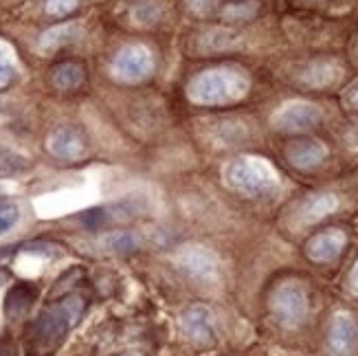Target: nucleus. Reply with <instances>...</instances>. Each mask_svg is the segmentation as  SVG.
<instances>
[{
  "instance_id": "obj_19",
  "label": "nucleus",
  "mask_w": 358,
  "mask_h": 356,
  "mask_svg": "<svg viewBox=\"0 0 358 356\" xmlns=\"http://www.w3.org/2000/svg\"><path fill=\"white\" fill-rule=\"evenodd\" d=\"M101 244L106 251L123 255V253L136 251L138 246H141V240H138V236L132 234V231H110L108 236H103Z\"/></svg>"
},
{
  "instance_id": "obj_26",
  "label": "nucleus",
  "mask_w": 358,
  "mask_h": 356,
  "mask_svg": "<svg viewBox=\"0 0 358 356\" xmlns=\"http://www.w3.org/2000/svg\"><path fill=\"white\" fill-rule=\"evenodd\" d=\"M187 5L196 13H207L213 7V0H187Z\"/></svg>"
},
{
  "instance_id": "obj_3",
  "label": "nucleus",
  "mask_w": 358,
  "mask_h": 356,
  "mask_svg": "<svg viewBox=\"0 0 358 356\" xmlns=\"http://www.w3.org/2000/svg\"><path fill=\"white\" fill-rule=\"evenodd\" d=\"M224 176L233 190L246 196H266L277 190L275 169L262 159L240 157L231 161L224 169Z\"/></svg>"
},
{
  "instance_id": "obj_13",
  "label": "nucleus",
  "mask_w": 358,
  "mask_h": 356,
  "mask_svg": "<svg viewBox=\"0 0 358 356\" xmlns=\"http://www.w3.org/2000/svg\"><path fill=\"white\" fill-rule=\"evenodd\" d=\"M325 157H328V148L321 141H313V138H306V141H294L286 148V159L290 161L292 167L297 169H315L319 167Z\"/></svg>"
},
{
  "instance_id": "obj_32",
  "label": "nucleus",
  "mask_w": 358,
  "mask_h": 356,
  "mask_svg": "<svg viewBox=\"0 0 358 356\" xmlns=\"http://www.w3.org/2000/svg\"><path fill=\"white\" fill-rule=\"evenodd\" d=\"M123 356H141V354H136V352H128V354H123Z\"/></svg>"
},
{
  "instance_id": "obj_29",
  "label": "nucleus",
  "mask_w": 358,
  "mask_h": 356,
  "mask_svg": "<svg viewBox=\"0 0 358 356\" xmlns=\"http://www.w3.org/2000/svg\"><path fill=\"white\" fill-rule=\"evenodd\" d=\"M350 286H352L354 292H358V262H356L354 269H352V273H350Z\"/></svg>"
},
{
  "instance_id": "obj_18",
  "label": "nucleus",
  "mask_w": 358,
  "mask_h": 356,
  "mask_svg": "<svg viewBox=\"0 0 358 356\" xmlns=\"http://www.w3.org/2000/svg\"><path fill=\"white\" fill-rule=\"evenodd\" d=\"M77 36H80V27L75 24H59L49 31H44L40 38V49L42 51H55L59 46L71 44Z\"/></svg>"
},
{
  "instance_id": "obj_27",
  "label": "nucleus",
  "mask_w": 358,
  "mask_h": 356,
  "mask_svg": "<svg viewBox=\"0 0 358 356\" xmlns=\"http://www.w3.org/2000/svg\"><path fill=\"white\" fill-rule=\"evenodd\" d=\"M0 356H18V350H15L13 341H9V339H0Z\"/></svg>"
},
{
  "instance_id": "obj_25",
  "label": "nucleus",
  "mask_w": 358,
  "mask_h": 356,
  "mask_svg": "<svg viewBox=\"0 0 358 356\" xmlns=\"http://www.w3.org/2000/svg\"><path fill=\"white\" fill-rule=\"evenodd\" d=\"M80 0H46V13H51V15H69Z\"/></svg>"
},
{
  "instance_id": "obj_17",
  "label": "nucleus",
  "mask_w": 358,
  "mask_h": 356,
  "mask_svg": "<svg viewBox=\"0 0 358 356\" xmlns=\"http://www.w3.org/2000/svg\"><path fill=\"white\" fill-rule=\"evenodd\" d=\"M86 71L77 62H62L51 71V84L57 90H75L84 84Z\"/></svg>"
},
{
  "instance_id": "obj_10",
  "label": "nucleus",
  "mask_w": 358,
  "mask_h": 356,
  "mask_svg": "<svg viewBox=\"0 0 358 356\" xmlns=\"http://www.w3.org/2000/svg\"><path fill=\"white\" fill-rule=\"evenodd\" d=\"M358 348V323L350 313H336L328 328V350L332 356H352Z\"/></svg>"
},
{
  "instance_id": "obj_6",
  "label": "nucleus",
  "mask_w": 358,
  "mask_h": 356,
  "mask_svg": "<svg viewBox=\"0 0 358 356\" xmlns=\"http://www.w3.org/2000/svg\"><path fill=\"white\" fill-rule=\"evenodd\" d=\"M154 71V59L152 53L141 44H130L126 49H121L117 57L113 59V73L121 82L136 84L143 82Z\"/></svg>"
},
{
  "instance_id": "obj_12",
  "label": "nucleus",
  "mask_w": 358,
  "mask_h": 356,
  "mask_svg": "<svg viewBox=\"0 0 358 356\" xmlns=\"http://www.w3.org/2000/svg\"><path fill=\"white\" fill-rule=\"evenodd\" d=\"M343 77V69L334 59H317L299 71V84L308 88H330Z\"/></svg>"
},
{
  "instance_id": "obj_15",
  "label": "nucleus",
  "mask_w": 358,
  "mask_h": 356,
  "mask_svg": "<svg viewBox=\"0 0 358 356\" xmlns=\"http://www.w3.org/2000/svg\"><path fill=\"white\" fill-rule=\"evenodd\" d=\"M38 297V290L36 286L31 284H15L9 292H7V299H5V315L11 321H20L22 317H27V313L31 311Z\"/></svg>"
},
{
  "instance_id": "obj_23",
  "label": "nucleus",
  "mask_w": 358,
  "mask_h": 356,
  "mask_svg": "<svg viewBox=\"0 0 358 356\" xmlns=\"http://www.w3.org/2000/svg\"><path fill=\"white\" fill-rule=\"evenodd\" d=\"M132 15L136 18V22L150 24V22H157L161 18V7L157 3H143L141 7H136L132 11Z\"/></svg>"
},
{
  "instance_id": "obj_30",
  "label": "nucleus",
  "mask_w": 358,
  "mask_h": 356,
  "mask_svg": "<svg viewBox=\"0 0 358 356\" xmlns=\"http://www.w3.org/2000/svg\"><path fill=\"white\" fill-rule=\"evenodd\" d=\"M9 277H11V273H9L7 269H3V266H0V286H3V284H7V282H9Z\"/></svg>"
},
{
  "instance_id": "obj_21",
  "label": "nucleus",
  "mask_w": 358,
  "mask_h": 356,
  "mask_svg": "<svg viewBox=\"0 0 358 356\" xmlns=\"http://www.w3.org/2000/svg\"><path fill=\"white\" fill-rule=\"evenodd\" d=\"M259 11V5L255 0H244V3H233L222 9V15L227 20H251Z\"/></svg>"
},
{
  "instance_id": "obj_20",
  "label": "nucleus",
  "mask_w": 358,
  "mask_h": 356,
  "mask_svg": "<svg viewBox=\"0 0 358 356\" xmlns=\"http://www.w3.org/2000/svg\"><path fill=\"white\" fill-rule=\"evenodd\" d=\"M29 169V161L18 152L0 148V178H15Z\"/></svg>"
},
{
  "instance_id": "obj_11",
  "label": "nucleus",
  "mask_w": 358,
  "mask_h": 356,
  "mask_svg": "<svg viewBox=\"0 0 358 356\" xmlns=\"http://www.w3.org/2000/svg\"><path fill=\"white\" fill-rule=\"evenodd\" d=\"M348 244V236L341 229H328L323 234H317L315 238H310L306 244V255L317 262V264H328L334 262L341 253H343Z\"/></svg>"
},
{
  "instance_id": "obj_31",
  "label": "nucleus",
  "mask_w": 358,
  "mask_h": 356,
  "mask_svg": "<svg viewBox=\"0 0 358 356\" xmlns=\"http://www.w3.org/2000/svg\"><path fill=\"white\" fill-rule=\"evenodd\" d=\"M352 104H354V106H358V90L352 95Z\"/></svg>"
},
{
  "instance_id": "obj_14",
  "label": "nucleus",
  "mask_w": 358,
  "mask_h": 356,
  "mask_svg": "<svg viewBox=\"0 0 358 356\" xmlns=\"http://www.w3.org/2000/svg\"><path fill=\"white\" fill-rule=\"evenodd\" d=\"M336 209H338V196L336 194H330V192L315 194L299 207V220H301V225H313V222L328 218V215L334 213Z\"/></svg>"
},
{
  "instance_id": "obj_8",
  "label": "nucleus",
  "mask_w": 358,
  "mask_h": 356,
  "mask_svg": "<svg viewBox=\"0 0 358 356\" xmlns=\"http://www.w3.org/2000/svg\"><path fill=\"white\" fill-rule=\"evenodd\" d=\"M185 336L196 346H211L215 341V315L209 306H187L180 315Z\"/></svg>"
},
{
  "instance_id": "obj_9",
  "label": "nucleus",
  "mask_w": 358,
  "mask_h": 356,
  "mask_svg": "<svg viewBox=\"0 0 358 356\" xmlns=\"http://www.w3.org/2000/svg\"><path fill=\"white\" fill-rule=\"evenodd\" d=\"M46 148H49V152L59 161H77L86 154L88 143L80 128L59 126L49 134V138H46Z\"/></svg>"
},
{
  "instance_id": "obj_22",
  "label": "nucleus",
  "mask_w": 358,
  "mask_h": 356,
  "mask_svg": "<svg viewBox=\"0 0 358 356\" xmlns=\"http://www.w3.org/2000/svg\"><path fill=\"white\" fill-rule=\"evenodd\" d=\"M20 220V209L13 203H5L0 205V236L7 234L11 227H15V222Z\"/></svg>"
},
{
  "instance_id": "obj_16",
  "label": "nucleus",
  "mask_w": 358,
  "mask_h": 356,
  "mask_svg": "<svg viewBox=\"0 0 358 356\" xmlns=\"http://www.w3.org/2000/svg\"><path fill=\"white\" fill-rule=\"evenodd\" d=\"M242 42V36L238 31H231V29H222V27H215L209 29L205 34L200 36V49L202 51H231V49H238Z\"/></svg>"
},
{
  "instance_id": "obj_4",
  "label": "nucleus",
  "mask_w": 358,
  "mask_h": 356,
  "mask_svg": "<svg viewBox=\"0 0 358 356\" xmlns=\"http://www.w3.org/2000/svg\"><path fill=\"white\" fill-rule=\"evenodd\" d=\"M271 313L277 319L279 326H284V328L301 326L310 313L306 288L297 282L279 284L271 295Z\"/></svg>"
},
{
  "instance_id": "obj_5",
  "label": "nucleus",
  "mask_w": 358,
  "mask_h": 356,
  "mask_svg": "<svg viewBox=\"0 0 358 356\" xmlns=\"http://www.w3.org/2000/svg\"><path fill=\"white\" fill-rule=\"evenodd\" d=\"M176 266L196 284L213 286L220 282V262H217L215 253L207 249V246H185L176 255Z\"/></svg>"
},
{
  "instance_id": "obj_2",
  "label": "nucleus",
  "mask_w": 358,
  "mask_h": 356,
  "mask_svg": "<svg viewBox=\"0 0 358 356\" xmlns=\"http://www.w3.org/2000/svg\"><path fill=\"white\" fill-rule=\"evenodd\" d=\"M84 306L86 301L80 295H69L51 306H46L38 315V319L31 323L29 336L34 346L42 352L55 350L66 339L75 323L82 319Z\"/></svg>"
},
{
  "instance_id": "obj_24",
  "label": "nucleus",
  "mask_w": 358,
  "mask_h": 356,
  "mask_svg": "<svg viewBox=\"0 0 358 356\" xmlns=\"http://www.w3.org/2000/svg\"><path fill=\"white\" fill-rule=\"evenodd\" d=\"M13 75H15V69L11 64V57H9L5 46H0V88L9 86L11 80H13Z\"/></svg>"
},
{
  "instance_id": "obj_28",
  "label": "nucleus",
  "mask_w": 358,
  "mask_h": 356,
  "mask_svg": "<svg viewBox=\"0 0 358 356\" xmlns=\"http://www.w3.org/2000/svg\"><path fill=\"white\" fill-rule=\"evenodd\" d=\"M345 143H348V148L358 150V126H354V128L345 134Z\"/></svg>"
},
{
  "instance_id": "obj_7",
  "label": "nucleus",
  "mask_w": 358,
  "mask_h": 356,
  "mask_svg": "<svg viewBox=\"0 0 358 356\" xmlns=\"http://www.w3.org/2000/svg\"><path fill=\"white\" fill-rule=\"evenodd\" d=\"M321 121L319 106L310 101H290L284 104L273 115V126L282 132H306L313 130Z\"/></svg>"
},
{
  "instance_id": "obj_1",
  "label": "nucleus",
  "mask_w": 358,
  "mask_h": 356,
  "mask_svg": "<svg viewBox=\"0 0 358 356\" xmlns=\"http://www.w3.org/2000/svg\"><path fill=\"white\" fill-rule=\"evenodd\" d=\"M251 82L248 75L238 69H211L198 73L187 84V97L200 106H222L246 97Z\"/></svg>"
}]
</instances>
